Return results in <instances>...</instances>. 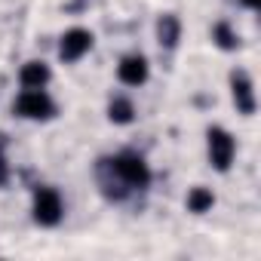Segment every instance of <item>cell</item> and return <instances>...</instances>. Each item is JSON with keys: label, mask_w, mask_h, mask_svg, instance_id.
<instances>
[{"label": "cell", "mask_w": 261, "mask_h": 261, "mask_svg": "<svg viewBox=\"0 0 261 261\" xmlns=\"http://www.w3.org/2000/svg\"><path fill=\"white\" fill-rule=\"evenodd\" d=\"M108 166H111V172L117 175V185H120L123 194H126V191H136V188H145V185L151 181L148 163H145L139 154H133V151H126V154L114 157Z\"/></svg>", "instance_id": "cell-1"}, {"label": "cell", "mask_w": 261, "mask_h": 261, "mask_svg": "<svg viewBox=\"0 0 261 261\" xmlns=\"http://www.w3.org/2000/svg\"><path fill=\"white\" fill-rule=\"evenodd\" d=\"M16 114L25 120H49L56 114V105L43 89H25L16 98Z\"/></svg>", "instance_id": "cell-2"}, {"label": "cell", "mask_w": 261, "mask_h": 261, "mask_svg": "<svg viewBox=\"0 0 261 261\" xmlns=\"http://www.w3.org/2000/svg\"><path fill=\"white\" fill-rule=\"evenodd\" d=\"M65 215V206H62V197L56 188H37L34 194V221L43 224V227H53L59 224Z\"/></svg>", "instance_id": "cell-3"}, {"label": "cell", "mask_w": 261, "mask_h": 261, "mask_svg": "<svg viewBox=\"0 0 261 261\" xmlns=\"http://www.w3.org/2000/svg\"><path fill=\"white\" fill-rule=\"evenodd\" d=\"M206 139H209V160H212V166L218 172H227L230 163H233V154H237V142L230 139V133L221 129V126L209 129Z\"/></svg>", "instance_id": "cell-4"}, {"label": "cell", "mask_w": 261, "mask_h": 261, "mask_svg": "<svg viewBox=\"0 0 261 261\" xmlns=\"http://www.w3.org/2000/svg\"><path fill=\"white\" fill-rule=\"evenodd\" d=\"M89 49H92V34H89L86 28H71V31L62 34L59 59H62V62H80Z\"/></svg>", "instance_id": "cell-5"}, {"label": "cell", "mask_w": 261, "mask_h": 261, "mask_svg": "<svg viewBox=\"0 0 261 261\" xmlns=\"http://www.w3.org/2000/svg\"><path fill=\"white\" fill-rule=\"evenodd\" d=\"M230 86H233V105H237V111L240 114H255V89H252V80H249V74H243V71H237L233 77H230Z\"/></svg>", "instance_id": "cell-6"}, {"label": "cell", "mask_w": 261, "mask_h": 261, "mask_svg": "<svg viewBox=\"0 0 261 261\" xmlns=\"http://www.w3.org/2000/svg\"><path fill=\"white\" fill-rule=\"evenodd\" d=\"M117 77L126 86H142L148 80V59L145 56H126L117 68Z\"/></svg>", "instance_id": "cell-7"}, {"label": "cell", "mask_w": 261, "mask_h": 261, "mask_svg": "<svg viewBox=\"0 0 261 261\" xmlns=\"http://www.w3.org/2000/svg\"><path fill=\"white\" fill-rule=\"evenodd\" d=\"M19 80H22L25 89H43L49 83V68L43 62H28V65H22Z\"/></svg>", "instance_id": "cell-8"}, {"label": "cell", "mask_w": 261, "mask_h": 261, "mask_svg": "<svg viewBox=\"0 0 261 261\" xmlns=\"http://www.w3.org/2000/svg\"><path fill=\"white\" fill-rule=\"evenodd\" d=\"M108 117H111L114 123H133L136 108H133V101H129V98L117 95V98H111V105H108Z\"/></svg>", "instance_id": "cell-9"}, {"label": "cell", "mask_w": 261, "mask_h": 261, "mask_svg": "<svg viewBox=\"0 0 261 261\" xmlns=\"http://www.w3.org/2000/svg\"><path fill=\"white\" fill-rule=\"evenodd\" d=\"M178 31H181V25H178L175 16H163V19L157 22V37H160L163 46H175V43H178Z\"/></svg>", "instance_id": "cell-10"}, {"label": "cell", "mask_w": 261, "mask_h": 261, "mask_svg": "<svg viewBox=\"0 0 261 261\" xmlns=\"http://www.w3.org/2000/svg\"><path fill=\"white\" fill-rule=\"evenodd\" d=\"M212 206H215L212 191H206V188H194V191L188 194V209H191L194 215H203V212H209Z\"/></svg>", "instance_id": "cell-11"}, {"label": "cell", "mask_w": 261, "mask_h": 261, "mask_svg": "<svg viewBox=\"0 0 261 261\" xmlns=\"http://www.w3.org/2000/svg\"><path fill=\"white\" fill-rule=\"evenodd\" d=\"M212 37L218 40V46H221V49H237V43H240V40H237V34H233L224 22L212 28Z\"/></svg>", "instance_id": "cell-12"}, {"label": "cell", "mask_w": 261, "mask_h": 261, "mask_svg": "<svg viewBox=\"0 0 261 261\" xmlns=\"http://www.w3.org/2000/svg\"><path fill=\"white\" fill-rule=\"evenodd\" d=\"M7 175H10V169H7V160H4V151H0V185L7 181Z\"/></svg>", "instance_id": "cell-13"}, {"label": "cell", "mask_w": 261, "mask_h": 261, "mask_svg": "<svg viewBox=\"0 0 261 261\" xmlns=\"http://www.w3.org/2000/svg\"><path fill=\"white\" fill-rule=\"evenodd\" d=\"M243 4H246V7H252V10H255V7H258V4H261V0H243Z\"/></svg>", "instance_id": "cell-14"}]
</instances>
